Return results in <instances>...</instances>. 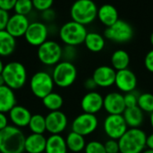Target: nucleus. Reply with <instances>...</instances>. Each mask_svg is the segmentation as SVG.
Here are the masks:
<instances>
[{"label":"nucleus","instance_id":"nucleus-49","mask_svg":"<svg viewBox=\"0 0 153 153\" xmlns=\"http://www.w3.org/2000/svg\"><path fill=\"white\" fill-rule=\"evenodd\" d=\"M143 153H153L152 150H150V149H146L145 151H143Z\"/></svg>","mask_w":153,"mask_h":153},{"label":"nucleus","instance_id":"nucleus-39","mask_svg":"<svg viewBox=\"0 0 153 153\" xmlns=\"http://www.w3.org/2000/svg\"><path fill=\"white\" fill-rule=\"evenodd\" d=\"M144 65L145 68L153 74V49L150 50L144 57Z\"/></svg>","mask_w":153,"mask_h":153},{"label":"nucleus","instance_id":"nucleus-45","mask_svg":"<svg viewBox=\"0 0 153 153\" xmlns=\"http://www.w3.org/2000/svg\"><path fill=\"white\" fill-rule=\"evenodd\" d=\"M4 65L3 64V61H2L1 58H0V74H2L3 70H4Z\"/></svg>","mask_w":153,"mask_h":153},{"label":"nucleus","instance_id":"nucleus-44","mask_svg":"<svg viewBox=\"0 0 153 153\" xmlns=\"http://www.w3.org/2000/svg\"><path fill=\"white\" fill-rule=\"evenodd\" d=\"M146 147L147 149L152 150L153 151V133L147 135V140H146Z\"/></svg>","mask_w":153,"mask_h":153},{"label":"nucleus","instance_id":"nucleus-36","mask_svg":"<svg viewBox=\"0 0 153 153\" xmlns=\"http://www.w3.org/2000/svg\"><path fill=\"white\" fill-rule=\"evenodd\" d=\"M33 8L37 9L38 11H40L41 13L48 10L53 5L52 0H33Z\"/></svg>","mask_w":153,"mask_h":153},{"label":"nucleus","instance_id":"nucleus-1","mask_svg":"<svg viewBox=\"0 0 153 153\" xmlns=\"http://www.w3.org/2000/svg\"><path fill=\"white\" fill-rule=\"evenodd\" d=\"M25 138L20 128L6 126L0 131V153H23Z\"/></svg>","mask_w":153,"mask_h":153},{"label":"nucleus","instance_id":"nucleus-30","mask_svg":"<svg viewBox=\"0 0 153 153\" xmlns=\"http://www.w3.org/2000/svg\"><path fill=\"white\" fill-rule=\"evenodd\" d=\"M32 134H43L46 131V118L40 114H35L31 116L30 124L28 126Z\"/></svg>","mask_w":153,"mask_h":153},{"label":"nucleus","instance_id":"nucleus-42","mask_svg":"<svg viewBox=\"0 0 153 153\" xmlns=\"http://www.w3.org/2000/svg\"><path fill=\"white\" fill-rule=\"evenodd\" d=\"M97 84L94 82V80L92 79V77L91 78H87L84 82V88L89 91H95V90L97 89Z\"/></svg>","mask_w":153,"mask_h":153},{"label":"nucleus","instance_id":"nucleus-25","mask_svg":"<svg viewBox=\"0 0 153 153\" xmlns=\"http://www.w3.org/2000/svg\"><path fill=\"white\" fill-rule=\"evenodd\" d=\"M65 139L61 134H51L47 138L45 153H67Z\"/></svg>","mask_w":153,"mask_h":153},{"label":"nucleus","instance_id":"nucleus-28","mask_svg":"<svg viewBox=\"0 0 153 153\" xmlns=\"http://www.w3.org/2000/svg\"><path fill=\"white\" fill-rule=\"evenodd\" d=\"M65 143H66L67 149L74 153H79L84 151L87 143L84 136L77 133H74L73 131L67 134L65 138Z\"/></svg>","mask_w":153,"mask_h":153},{"label":"nucleus","instance_id":"nucleus-32","mask_svg":"<svg viewBox=\"0 0 153 153\" xmlns=\"http://www.w3.org/2000/svg\"><path fill=\"white\" fill-rule=\"evenodd\" d=\"M13 9L15 13L27 16L33 9V3L30 0H16Z\"/></svg>","mask_w":153,"mask_h":153},{"label":"nucleus","instance_id":"nucleus-27","mask_svg":"<svg viewBox=\"0 0 153 153\" xmlns=\"http://www.w3.org/2000/svg\"><path fill=\"white\" fill-rule=\"evenodd\" d=\"M16 40L5 30H0V56H7L13 53Z\"/></svg>","mask_w":153,"mask_h":153},{"label":"nucleus","instance_id":"nucleus-13","mask_svg":"<svg viewBox=\"0 0 153 153\" xmlns=\"http://www.w3.org/2000/svg\"><path fill=\"white\" fill-rule=\"evenodd\" d=\"M46 128L51 134H60L63 133L68 125L66 115L61 111H51L46 117Z\"/></svg>","mask_w":153,"mask_h":153},{"label":"nucleus","instance_id":"nucleus-40","mask_svg":"<svg viewBox=\"0 0 153 153\" xmlns=\"http://www.w3.org/2000/svg\"><path fill=\"white\" fill-rule=\"evenodd\" d=\"M56 14V12L50 8L48 10H46L44 12H42V14H41V18L44 22H52L55 20Z\"/></svg>","mask_w":153,"mask_h":153},{"label":"nucleus","instance_id":"nucleus-10","mask_svg":"<svg viewBox=\"0 0 153 153\" xmlns=\"http://www.w3.org/2000/svg\"><path fill=\"white\" fill-rule=\"evenodd\" d=\"M103 130L109 139L118 141L128 130L123 115H108L103 122Z\"/></svg>","mask_w":153,"mask_h":153},{"label":"nucleus","instance_id":"nucleus-29","mask_svg":"<svg viewBox=\"0 0 153 153\" xmlns=\"http://www.w3.org/2000/svg\"><path fill=\"white\" fill-rule=\"evenodd\" d=\"M42 103H43L44 107L47 109H48L50 112L57 111V110L61 109V108L64 104V99L60 94L53 91L42 99Z\"/></svg>","mask_w":153,"mask_h":153},{"label":"nucleus","instance_id":"nucleus-14","mask_svg":"<svg viewBox=\"0 0 153 153\" xmlns=\"http://www.w3.org/2000/svg\"><path fill=\"white\" fill-rule=\"evenodd\" d=\"M117 71L110 65H100L92 74V79L98 87L108 88L115 84Z\"/></svg>","mask_w":153,"mask_h":153},{"label":"nucleus","instance_id":"nucleus-11","mask_svg":"<svg viewBox=\"0 0 153 153\" xmlns=\"http://www.w3.org/2000/svg\"><path fill=\"white\" fill-rule=\"evenodd\" d=\"M99 126V119L96 115L82 113L72 122V131L82 136H87L94 133Z\"/></svg>","mask_w":153,"mask_h":153},{"label":"nucleus","instance_id":"nucleus-2","mask_svg":"<svg viewBox=\"0 0 153 153\" xmlns=\"http://www.w3.org/2000/svg\"><path fill=\"white\" fill-rule=\"evenodd\" d=\"M146 133L140 128H129L118 140L121 153H143L146 150Z\"/></svg>","mask_w":153,"mask_h":153},{"label":"nucleus","instance_id":"nucleus-46","mask_svg":"<svg viewBox=\"0 0 153 153\" xmlns=\"http://www.w3.org/2000/svg\"><path fill=\"white\" fill-rule=\"evenodd\" d=\"M150 124H151V126L153 130V112L150 114Z\"/></svg>","mask_w":153,"mask_h":153},{"label":"nucleus","instance_id":"nucleus-21","mask_svg":"<svg viewBox=\"0 0 153 153\" xmlns=\"http://www.w3.org/2000/svg\"><path fill=\"white\" fill-rule=\"evenodd\" d=\"M47 138L43 134H31L25 138L24 151L28 153L45 152Z\"/></svg>","mask_w":153,"mask_h":153},{"label":"nucleus","instance_id":"nucleus-18","mask_svg":"<svg viewBox=\"0 0 153 153\" xmlns=\"http://www.w3.org/2000/svg\"><path fill=\"white\" fill-rule=\"evenodd\" d=\"M30 23V22L27 16L14 13L10 16L5 30L13 38H20L25 35Z\"/></svg>","mask_w":153,"mask_h":153},{"label":"nucleus","instance_id":"nucleus-7","mask_svg":"<svg viewBox=\"0 0 153 153\" xmlns=\"http://www.w3.org/2000/svg\"><path fill=\"white\" fill-rule=\"evenodd\" d=\"M54 81L52 75L45 71L35 73L30 80V88L34 96L39 99H43L49 93L53 92Z\"/></svg>","mask_w":153,"mask_h":153},{"label":"nucleus","instance_id":"nucleus-31","mask_svg":"<svg viewBox=\"0 0 153 153\" xmlns=\"http://www.w3.org/2000/svg\"><path fill=\"white\" fill-rule=\"evenodd\" d=\"M139 108L146 113L153 112V94L150 92H144L139 94L138 105Z\"/></svg>","mask_w":153,"mask_h":153},{"label":"nucleus","instance_id":"nucleus-12","mask_svg":"<svg viewBox=\"0 0 153 153\" xmlns=\"http://www.w3.org/2000/svg\"><path fill=\"white\" fill-rule=\"evenodd\" d=\"M48 27L42 22H32L30 23L24 38L26 41L34 47H39L48 40Z\"/></svg>","mask_w":153,"mask_h":153},{"label":"nucleus","instance_id":"nucleus-16","mask_svg":"<svg viewBox=\"0 0 153 153\" xmlns=\"http://www.w3.org/2000/svg\"><path fill=\"white\" fill-rule=\"evenodd\" d=\"M115 85L120 91L124 93L134 91L137 86V77L130 69L117 71Z\"/></svg>","mask_w":153,"mask_h":153},{"label":"nucleus","instance_id":"nucleus-4","mask_svg":"<svg viewBox=\"0 0 153 153\" xmlns=\"http://www.w3.org/2000/svg\"><path fill=\"white\" fill-rule=\"evenodd\" d=\"M2 76L4 85L12 90H18L22 88L27 82V70L21 62L12 61L4 65Z\"/></svg>","mask_w":153,"mask_h":153},{"label":"nucleus","instance_id":"nucleus-22","mask_svg":"<svg viewBox=\"0 0 153 153\" xmlns=\"http://www.w3.org/2000/svg\"><path fill=\"white\" fill-rule=\"evenodd\" d=\"M123 117L128 127L139 128L144 120V112L139 108V107L126 108L123 113Z\"/></svg>","mask_w":153,"mask_h":153},{"label":"nucleus","instance_id":"nucleus-26","mask_svg":"<svg viewBox=\"0 0 153 153\" xmlns=\"http://www.w3.org/2000/svg\"><path fill=\"white\" fill-rule=\"evenodd\" d=\"M112 67L117 72L125 69H128L130 65V56L124 49L115 50L110 58Z\"/></svg>","mask_w":153,"mask_h":153},{"label":"nucleus","instance_id":"nucleus-5","mask_svg":"<svg viewBox=\"0 0 153 153\" xmlns=\"http://www.w3.org/2000/svg\"><path fill=\"white\" fill-rule=\"evenodd\" d=\"M88 31L85 26L74 21L64 23L59 29L60 39L65 46L77 47L84 43Z\"/></svg>","mask_w":153,"mask_h":153},{"label":"nucleus","instance_id":"nucleus-15","mask_svg":"<svg viewBox=\"0 0 153 153\" xmlns=\"http://www.w3.org/2000/svg\"><path fill=\"white\" fill-rule=\"evenodd\" d=\"M103 108L108 113V115H123L126 108L124 95L117 91L108 93L104 97Z\"/></svg>","mask_w":153,"mask_h":153},{"label":"nucleus","instance_id":"nucleus-35","mask_svg":"<svg viewBox=\"0 0 153 153\" xmlns=\"http://www.w3.org/2000/svg\"><path fill=\"white\" fill-rule=\"evenodd\" d=\"M138 98H139V94L137 92H135V91L126 93L124 95L126 107V108L137 107V105H138Z\"/></svg>","mask_w":153,"mask_h":153},{"label":"nucleus","instance_id":"nucleus-47","mask_svg":"<svg viewBox=\"0 0 153 153\" xmlns=\"http://www.w3.org/2000/svg\"><path fill=\"white\" fill-rule=\"evenodd\" d=\"M3 85H4V81L2 74H0V86H3Z\"/></svg>","mask_w":153,"mask_h":153},{"label":"nucleus","instance_id":"nucleus-43","mask_svg":"<svg viewBox=\"0 0 153 153\" xmlns=\"http://www.w3.org/2000/svg\"><path fill=\"white\" fill-rule=\"evenodd\" d=\"M8 126V118L4 113L0 112V131Z\"/></svg>","mask_w":153,"mask_h":153},{"label":"nucleus","instance_id":"nucleus-37","mask_svg":"<svg viewBox=\"0 0 153 153\" xmlns=\"http://www.w3.org/2000/svg\"><path fill=\"white\" fill-rule=\"evenodd\" d=\"M105 150L107 153H118L120 152L119 150V143L118 141L113 140V139H108L104 143Z\"/></svg>","mask_w":153,"mask_h":153},{"label":"nucleus","instance_id":"nucleus-3","mask_svg":"<svg viewBox=\"0 0 153 153\" xmlns=\"http://www.w3.org/2000/svg\"><path fill=\"white\" fill-rule=\"evenodd\" d=\"M98 6L91 0H78L70 9L72 21L83 26L91 24L98 16Z\"/></svg>","mask_w":153,"mask_h":153},{"label":"nucleus","instance_id":"nucleus-38","mask_svg":"<svg viewBox=\"0 0 153 153\" xmlns=\"http://www.w3.org/2000/svg\"><path fill=\"white\" fill-rule=\"evenodd\" d=\"M9 19H10L9 13L0 9V30H4L6 29Z\"/></svg>","mask_w":153,"mask_h":153},{"label":"nucleus","instance_id":"nucleus-41","mask_svg":"<svg viewBox=\"0 0 153 153\" xmlns=\"http://www.w3.org/2000/svg\"><path fill=\"white\" fill-rule=\"evenodd\" d=\"M16 0H0V9L9 12L14 8Z\"/></svg>","mask_w":153,"mask_h":153},{"label":"nucleus","instance_id":"nucleus-50","mask_svg":"<svg viewBox=\"0 0 153 153\" xmlns=\"http://www.w3.org/2000/svg\"><path fill=\"white\" fill-rule=\"evenodd\" d=\"M42 153H45V152H42Z\"/></svg>","mask_w":153,"mask_h":153},{"label":"nucleus","instance_id":"nucleus-6","mask_svg":"<svg viewBox=\"0 0 153 153\" xmlns=\"http://www.w3.org/2000/svg\"><path fill=\"white\" fill-rule=\"evenodd\" d=\"M51 75L56 86L68 88L74 84L77 78V69L73 63L63 60L55 65Z\"/></svg>","mask_w":153,"mask_h":153},{"label":"nucleus","instance_id":"nucleus-19","mask_svg":"<svg viewBox=\"0 0 153 153\" xmlns=\"http://www.w3.org/2000/svg\"><path fill=\"white\" fill-rule=\"evenodd\" d=\"M31 116V113L27 108L20 105H15L9 111V118L11 122L13 124L14 126L18 128L28 126Z\"/></svg>","mask_w":153,"mask_h":153},{"label":"nucleus","instance_id":"nucleus-23","mask_svg":"<svg viewBox=\"0 0 153 153\" xmlns=\"http://www.w3.org/2000/svg\"><path fill=\"white\" fill-rule=\"evenodd\" d=\"M16 105V99L13 90L6 85L0 86V112H9Z\"/></svg>","mask_w":153,"mask_h":153},{"label":"nucleus","instance_id":"nucleus-9","mask_svg":"<svg viewBox=\"0 0 153 153\" xmlns=\"http://www.w3.org/2000/svg\"><path fill=\"white\" fill-rule=\"evenodd\" d=\"M104 37L116 43H126L133 39L134 29L129 22L119 19L115 24L105 29Z\"/></svg>","mask_w":153,"mask_h":153},{"label":"nucleus","instance_id":"nucleus-48","mask_svg":"<svg viewBox=\"0 0 153 153\" xmlns=\"http://www.w3.org/2000/svg\"><path fill=\"white\" fill-rule=\"evenodd\" d=\"M150 42H151L152 46L153 47V32H152V34H151V36H150Z\"/></svg>","mask_w":153,"mask_h":153},{"label":"nucleus","instance_id":"nucleus-51","mask_svg":"<svg viewBox=\"0 0 153 153\" xmlns=\"http://www.w3.org/2000/svg\"><path fill=\"white\" fill-rule=\"evenodd\" d=\"M118 153H121V152H118Z\"/></svg>","mask_w":153,"mask_h":153},{"label":"nucleus","instance_id":"nucleus-33","mask_svg":"<svg viewBox=\"0 0 153 153\" xmlns=\"http://www.w3.org/2000/svg\"><path fill=\"white\" fill-rule=\"evenodd\" d=\"M85 153H107L105 150L104 143L99 141H91L86 143L85 149H84Z\"/></svg>","mask_w":153,"mask_h":153},{"label":"nucleus","instance_id":"nucleus-34","mask_svg":"<svg viewBox=\"0 0 153 153\" xmlns=\"http://www.w3.org/2000/svg\"><path fill=\"white\" fill-rule=\"evenodd\" d=\"M77 51H76V47H72V46H65L63 48V54H62V58L64 61L71 62L76 57Z\"/></svg>","mask_w":153,"mask_h":153},{"label":"nucleus","instance_id":"nucleus-24","mask_svg":"<svg viewBox=\"0 0 153 153\" xmlns=\"http://www.w3.org/2000/svg\"><path fill=\"white\" fill-rule=\"evenodd\" d=\"M84 45L88 50L93 53L101 52L106 46V39L100 33L91 31L88 32L84 40Z\"/></svg>","mask_w":153,"mask_h":153},{"label":"nucleus","instance_id":"nucleus-17","mask_svg":"<svg viewBox=\"0 0 153 153\" xmlns=\"http://www.w3.org/2000/svg\"><path fill=\"white\" fill-rule=\"evenodd\" d=\"M104 97L98 91L87 92L81 100V108L83 113L96 115L103 108Z\"/></svg>","mask_w":153,"mask_h":153},{"label":"nucleus","instance_id":"nucleus-20","mask_svg":"<svg viewBox=\"0 0 153 153\" xmlns=\"http://www.w3.org/2000/svg\"><path fill=\"white\" fill-rule=\"evenodd\" d=\"M97 18L103 25L108 28L115 24L119 20V14L117 9L114 5L110 4H105L98 8Z\"/></svg>","mask_w":153,"mask_h":153},{"label":"nucleus","instance_id":"nucleus-8","mask_svg":"<svg viewBox=\"0 0 153 153\" xmlns=\"http://www.w3.org/2000/svg\"><path fill=\"white\" fill-rule=\"evenodd\" d=\"M63 48L55 40H47L38 48L39 60L46 65H56L61 62Z\"/></svg>","mask_w":153,"mask_h":153}]
</instances>
